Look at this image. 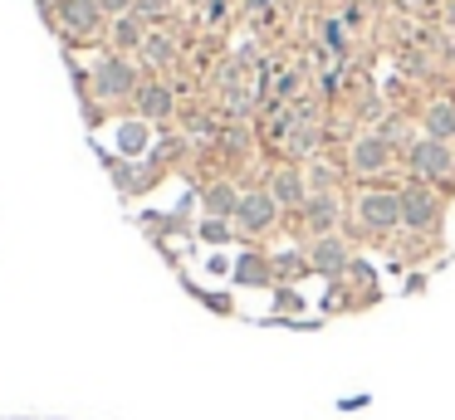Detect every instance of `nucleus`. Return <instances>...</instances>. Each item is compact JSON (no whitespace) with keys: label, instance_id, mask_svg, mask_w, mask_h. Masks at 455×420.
<instances>
[{"label":"nucleus","instance_id":"nucleus-1","mask_svg":"<svg viewBox=\"0 0 455 420\" xmlns=\"http://www.w3.org/2000/svg\"><path fill=\"white\" fill-rule=\"evenodd\" d=\"M435 215H441V205H435V195L426 191V186L402 191V225H411V230H435Z\"/></svg>","mask_w":455,"mask_h":420},{"label":"nucleus","instance_id":"nucleus-2","mask_svg":"<svg viewBox=\"0 0 455 420\" xmlns=\"http://www.w3.org/2000/svg\"><path fill=\"white\" fill-rule=\"evenodd\" d=\"M363 220H367V230H377V234L402 225V195H392V191L363 195Z\"/></svg>","mask_w":455,"mask_h":420},{"label":"nucleus","instance_id":"nucleus-3","mask_svg":"<svg viewBox=\"0 0 455 420\" xmlns=\"http://www.w3.org/2000/svg\"><path fill=\"white\" fill-rule=\"evenodd\" d=\"M275 195L269 191H255V195H240V210H235V220H240V230H250V234H259V230H269L275 225Z\"/></svg>","mask_w":455,"mask_h":420},{"label":"nucleus","instance_id":"nucleus-4","mask_svg":"<svg viewBox=\"0 0 455 420\" xmlns=\"http://www.w3.org/2000/svg\"><path fill=\"white\" fill-rule=\"evenodd\" d=\"M132 83H138V74H132V64H123V59H103V64L93 68V88H99L103 98L132 93Z\"/></svg>","mask_w":455,"mask_h":420},{"label":"nucleus","instance_id":"nucleus-5","mask_svg":"<svg viewBox=\"0 0 455 420\" xmlns=\"http://www.w3.org/2000/svg\"><path fill=\"white\" fill-rule=\"evenodd\" d=\"M411 166L421 176H445L451 171V147L435 142V137H421V142L411 147Z\"/></svg>","mask_w":455,"mask_h":420},{"label":"nucleus","instance_id":"nucleus-6","mask_svg":"<svg viewBox=\"0 0 455 420\" xmlns=\"http://www.w3.org/2000/svg\"><path fill=\"white\" fill-rule=\"evenodd\" d=\"M103 10L93 5V0H64V25L74 29V35H89L93 25H99Z\"/></svg>","mask_w":455,"mask_h":420},{"label":"nucleus","instance_id":"nucleus-7","mask_svg":"<svg viewBox=\"0 0 455 420\" xmlns=\"http://www.w3.org/2000/svg\"><path fill=\"white\" fill-rule=\"evenodd\" d=\"M426 132H431L435 142H451L455 137V103H435L431 113H426Z\"/></svg>","mask_w":455,"mask_h":420},{"label":"nucleus","instance_id":"nucleus-8","mask_svg":"<svg viewBox=\"0 0 455 420\" xmlns=\"http://www.w3.org/2000/svg\"><path fill=\"white\" fill-rule=\"evenodd\" d=\"M269 195H275L279 205H299V201H304V176H299V171H279L275 186H269Z\"/></svg>","mask_w":455,"mask_h":420},{"label":"nucleus","instance_id":"nucleus-9","mask_svg":"<svg viewBox=\"0 0 455 420\" xmlns=\"http://www.w3.org/2000/svg\"><path fill=\"white\" fill-rule=\"evenodd\" d=\"M314 264H318L323 273H338V269L347 264V250H343V240H318V244H314Z\"/></svg>","mask_w":455,"mask_h":420},{"label":"nucleus","instance_id":"nucleus-10","mask_svg":"<svg viewBox=\"0 0 455 420\" xmlns=\"http://www.w3.org/2000/svg\"><path fill=\"white\" fill-rule=\"evenodd\" d=\"M353 162H357V171H377V166H387V142H382V137H367V142H357Z\"/></svg>","mask_w":455,"mask_h":420},{"label":"nucleus","instance_id":"nucleus-11","mask_svg":"<svg viewBox=\"0 0 455 420\" xmlns=\"http://www.w3.org/2000/svg\"><path fill=\"white\" fill-rule=\"evenodd\" d=\"M206 210L226 220V215H235V210H240V195L230 191V186H211V191H206Z\"/></svg>","mask_w":455,"mask_h":420},{"label":"nucleus","instance_id":"nucleus-12","mask_svg":"<svg viewBox=\"0 0 455 420\" xmlns=\"http://www.w3.org/2000/svg\"><path fill=\"white\" fill-rule=\"evenodd\" d=\"M138 103H142V113H148V117H167L172 113V93H167V88H142Z\"/></svg>","mask_w":455,"mask_h":420},{"label":"nucleus","instance_id":"nucleus-13","mask_svg":"<svg viewBox=\"0 0 455 420\" xmlns=\"http://www.w3.org/2000/svg\"><path fill=\"white\" fill-rule=\"evenodd\" d=\"M113 35H118V44H123V49L142 44V25H138V15H118V29H113Z\"/></svg>","mask_w":455,"mask_h":420},{"label":"nucleus","instance_id":"nucleus-14","mask_svg":"<svg viewBox=\"0 0 455 420\" xmlns=\"http://www.w3.org/2000/svg\"><path fill=\"white\" fill-rule=\"evenodd\" d=\"M333 195H318V201H308V220L318 225V230H328V225H333Z\"/></svg>","mask_w":455,"mask_h":420},{"label":"nucleus","instance_id":"nucleus-15","mask_svg":"<svg viewBox=\"0 0 455 420\" xmlns=\"http://www.w3.org/2000/svg\"><path fill=\"white\" fill-rule=\"evenodd\" d=\"M148 59H152V64H167V59H172V44H167L162 35H152V39H148Z\"/></svg>","mask_w":455,"mask_h":420},{"label":"nucleus","instance_id":"nucleus-16","mask_svg":"<svg viewBox=\"0 0 455 420\" xmlns=\"http://www.w3.org/2000/svg\"><path fill=\"white\" fill-rule=\"evenodd\" d=\"M93 5H99L103 15H128V5H132V0H93Z\"/></svg>","mask_w":455,"mask_h":420}]
</instances>
